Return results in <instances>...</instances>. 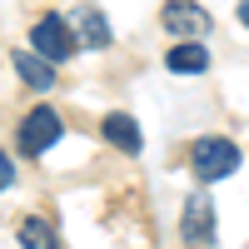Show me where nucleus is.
Wrapping results in <instances>:
<instances>
[{
	"instance_id": "obj_7",
	"label": "nucleus",
	"mask_w": 249,
	"mask_h": 249,
	"mask_svg": "<svg viewBox=\"0 0 249 249\" xmlns=\"http://www.w3.org/2000/svg\"><path fill=\"white\" fill-rule=\"evenodd\" d=\"M164 65H170L175 75H204L210 70V50H204L199 40H179V45L164 55Z\"/></svg>"
},
{
	"instance_id": "obj_8",
	"label": "nucleus",
	"mask_w": 249,
	"mask_h": 249,
	"mask_svg": "<svg viewBox=\"0 0 249 249\" xmlns=\"http://www.w3.org/2000/svg\"><path fill=\"white\" fill-rule=\"evenodd\" d=\"M15 239H20V249H60L55 224L40 219V214H25V219H20V224H15Z\"/></svg>"
},
{
	"instance_id": "obj_4",
	"label": "nucleus",
	"mask_w": 249,
	"mask_h": 249,
	"mask_svg": "<svg viewBox=\"0 0 249 249\" xmlns=\"http://www.w3.org/2000/svg\"><path fill=\"white\" fill-rule=\"evenodd\" d=\"M160 25L170 30V35H179V40H199L214 20H210V10H204V5H195V0H164Z\"/></svg>"
},
{
	"instance_id": "obj_2",
	"label": "nucleus",
	"mask_w": 249,
	"mask_h": 249,
	"mask_svg": "<svg viewBox=\"0 0 249 249\" xmlns=\"http://www.w3.org/2000/svg\"><path fill=\"white\" fill-rule=\"evenodd\" d=\"M30 45L45 55V60H55V65H65V60L75 55V45H80V35L65 25L60 15H40L35 25H30Z\"/></svg>"
},
{
	"instance_id": "obj_9",
	"label": "nucleus",
	"mask_w": 249,
	"mask_h": 249,
	"mask_svg": "<svg viewBox=\"0 0 249 249\" xmlns=\"http://www.w3.org/2000/svg\"><path fill=\"white\" fill-rule=\"evenodd\" d=\"M105 140L115 144V150H124V155H140V124L124 115V110H115V115H105Z\"/></svg>"
},
{
	"instance_id": "obj_1",
	"label": "nucleus",
	"mask_w": 249,
	"mask_h": 249,
	"mask_svg": "<svg viewBox=\"0 0 249 249\" xmlns=\"http://www.w3.org/2000/svg\"><path fill=\"white\" fill-rule=\"evenodd\" d=\"M190 170H195L199 184H214V179H224V175H234V170H239V144H230L224 135L195 140V144H190Z\"/></svg>"
},
{
	"instance_id": "obj_3",
	"label": "nucleus",
	"mask_w": 249,
	"mask_h": 249,
	"mask_svg": "<svg viewBox=\"0 0 249 249\" xmlns=\"http://www.w3.org/2000/svg\"><path fill=\"white\" fill-rule=\"evenodd\" d=\"M60 135H65V124H60V115L50 110V105H35L25 120H20V150L25 155H45L50 144H60Z\"/></svg>"
},
{
	"instance_id": "obj_6",
	"label": "nucleus",
	"mask_w": 249,
	"mask_h": 249,
	"mask_svg": "<svg viewBox=\"0 0 249 249\" xmlns=\"http://www.w3.org/2000/svg\"><path fill=\"white\" fill-rule=\"evenodd\" d=\"M10 65H15V75L25 80L30 90H50V85H55V70H50L55 60H45L40 50H15V55H10Z\"/></svg>"
},
{
	"instance_id": "obj_10",
	"label": "nucleus",
	"mask_w": 249,
	"mask_h": 249,
	"mask_svg": "<svg viewBox=\"0 0 249 249\" xmlns=\"http://www.w3.org/2000/svg\"><path fill=\"white\" fill-rule=\"evenodd\" d=\"M75 25H80L75 35H80V45H85V50H105V45H110V20L100 15V10H85Z\"/></svg>"
},
{
	"instance_id": "obj_5",
	"label": "nucleus",
	"mask_w": 249,
	"mask_h": 249,
	"mask_svg": "<svg viewBox=\"0 0 249 249\" xmlns=\"http://www.w3.org/2000/svg\"><path fill=\"white\" fill-rule=\"evenodd\" d=\"M179 234H184V244H195V249L214 244V210H210V195H204V190L190 195V204H184V214H179Z\"/></svg>"
},
{
	"instance_id": "obj_11",
	"label": "nucleus",
	"mask_w": 249,
	"mask_h": 249,
	"mask_svg": "<svg viewBox=\"0 0 249 249\" xmlns=\"http://www.w3.org/2000/svg\"><path fill=\"white\" fill-rule=\"evenodd\" d=\"M239 25H249V0H239Z\"/></svg>"
}]
</instances>
